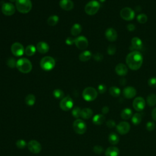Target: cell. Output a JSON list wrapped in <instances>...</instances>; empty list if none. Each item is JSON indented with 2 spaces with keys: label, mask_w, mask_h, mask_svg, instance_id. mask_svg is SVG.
Here are the masks:
<instances>
[{
  "label": "cell",
  "mask_w": 156,
  "mask_h": 156,
  "mask_svg": "<svg viewBox=\"0 0 156 156\" xmlns=\"http://www.w3.org/2000/svg\"><path fill=\"white\" fill-rule=\"evenodd\" d=\"M143 58L140 52L133 51L127 55L126 58V62L127 67L132 70L136 71L140 68L143 64Z\"/></svg>",
  "instance_id": "obj_1"
},
{
  "label": "cell",
  "mask_w": 156,
  "mask_h": 156,
  "mask_svg": "<svg viewBox=\"0 0 156 156\" xmlns=\"http://www.w3.org/2000/svg\"><path fill=\"white\" fill-rule=\"evenodd\" d=\"M15 8L20 13L28 14L32 9L33 4L31 0H17Z\"/></svg>",
  "instance_id": "obj_2"
},
{
  "label": "cell",
  "mask_w": 156,
  "mask_h": 156,
  "mask_svg": "<svg viewBox=\"0 0 156 156\" xmlns=\"http://www.w3.org/2000/svg\"><path fill=\"white\" fill-rule=\"evenodd\" d=\"M16 67L20 72L26 74L31 71L33 65L29 59L27 58H21L17 61Z\"/></svg>",
  "instance_id": "obj_3"
},
{
  "label": "cell",
  "mask_w": 156,
  "mask_h": 156,
  "mask_svg": "<svg viewBox=\"0 0 156 156\" xmlns=\"http://www.w3.org/2000/svg\"><path fill=\"white\" fill-rule=\"evenodd\" d=\"M40 65L42 69L44 71H51L55 68L56 65V61L53 58L46 56L41 59Z\"/></svg>",
  "instance_id": "obj_4"
},
{
  "label": "cell",
  "mask_w": 156,
  "mask_h": 156,
  "mask_svg": "<svg viewBox=\"0 0 156 156\" xmlns=\"http://www.w3.org/2000/svg\"><path fill=\"white\" fill-rule=\"evenodd\" d=\"M100 9V4L96 0L89 2L85 6V12L89 15H95Z\"/></svg>",
  "instance_id": "obj_5"
},
{
  "label": "cell",
  "mask_w": 156,
  "mask_h": 156,
  "mask_svg": "<svg viewBox=\"0 0 156 156\" xmlns=\"http://www.w3.org/2000/svg\"><path fill=\"white\" fill-rule=\"evenodd\" d=\"M98 96V92L93 87L86 88L83 92V97L87 101H93Z\"/></svg>",
  "instance_id": "obj_6"
},
{
  "label": "cell",
  "mask_w": 156,
  "mask_h": 156,
  "mask_svg": "<svg viewBox=\"0 0 156 156\" xmlns=\"http://www.w3.org/2000/svg\"><path fill=\"white\" fill-rule=\"evenodd\" d=\"M73 129L77 134H83L87 131V125L83 120L77 119L74 121Z\"/></svg>",
  "instance_id": "obj_7"
},
{
  "label": "cell",
  "mask_w": 156,
  "mask_h": 156,
  "mask_svg": "<svg viewBox=\"0 0 156 156\" xmlns=\"http://www.w3.org/2000/svg\"><path fill=\"white\" fill-rule=\"evenodd\" d=\"M136 14L133 9L131 8L126 7L122 9L120 11L121 17L126 21H131L135 17Z\"/></svg>",
  "instance_id": "obj_8"
},
{
  "label": "cell",
  "mask_w": 156,
  "mask_h": 156,
  "mask_svg": "<svg viewBox=\"0 0 156 156\" xmlns=\"http://www.w3.org/2000/svg\"><path fill=\"white\" fill-rule=\"evenodd\" d=\"M24 48L22 44L15 42L11 46V52L14 56L16 57L22 56L24 53Z\"/></svg>",
  "instance_id": "obj_9"
},
{
  "label": "cell",
  "mask_w": 156,
  "mask_h": 156,
  "mask_svg": "<svg viewBox=\"0 0 156 156\" xmlns=\"http://www.w3.org/2000/svg\"><path fill=\"white\" fill-rule=\"evenodd\" d=\"M73 107V101L70 96L64 97L60 102V108L64 111H68Z\"/></svg>",
  "instance_id": "obj_10"
},
{
  "label": "cell",
  "mask_w": 156,
  "mask_h": 156,
  "mask_svg": "<svg viewBox=\"0 0 156 156\" xmlns=\"http://www.w3.org/2000/svg\"><path fill=\"white\" fill-rule=\"evenodd\" d=\"M74 44L76 45V47L78 49L84 50L88 47L89 41L86 37L83 36H81L76 37L75 38Z\"/></svg>",
  "instance_id": "obj_11"
},
{
  "label": "cell",
  "mask_w": 156,
  "mask_h": 156,
  "mask_svg": "<svg viewBox=\"0 0 156 156\" xmlns=\"http://www.w3.org/2000/svg\"><path fill=\"white\" fill-rule=\"evenodd\" d=\"M133 108L137 112H142L146 106V101L142 97H137L134 99L133 103Z\"/></svg>",
  "instance_id": "obj_12"
},
{
  "label": "cell",
  "mask_w": 156,
  "mask_h": 156,
  "mask_svg": "<svg viewBox=\"0 0 156 156\" xmlns=\"http://www.w3.org/2000/svg\"><path fill=\"white\" fill-rule=\"evenodd\" d=\"M16 8L11 3H5L2 6V13L6 16H11L15 12Z\"/></svg>",
  "instance_id": "obj_13"
},
{
  "label": "cell",
  "mask_w": 156,
  "mask_h": 156,
  "mask_svg": "<svg viewBox=\"0 0 156 156\" xmlns=\"http://www.w3.org/2000/svg\"><path fill=\"white\" fill-rule=\"evenodd\" d=\"M130 129H131V126L129 123L126 121H121L119 123L117 126V131L121 135H125L127 134Z\"/></svg>",
  "instance_id": "obj_14"
},
{
  "label": "cell",
  "mask_w": 156,
  "mask_h": 156,
  "mask_svg": "<svg viewBox=\"0 0 156 156\" xmlns=\"http://www.w3.org/2000/svg\"><path fill=\"white\" fill-rule=\"evenodd\" d=\"M28 148L29 150L34 154H38L42 150L40 143L36 140H31L28 143Z\"/></svg>",
  "instance_id": "obj_15"
},
{
  "label": "cell",
  "mask_w": 156,
  "mask_h": 156,
  "mask_svg": "<svg viewBox=\"0 0 156 156\" xmlns=\"http://www.w3.org/2000/svg\"><path fill=\"white\" fill-rule=\"evenodd\" d=\"M137 94L136 89L133 87H126L123 90V95L127 99H132L136 96Z\"/></svg>",
  "instance_id": "obj_16"
},
{
  "label": "cell",
  "mask_w": 156,
  "mask_h": 156,
  "mask_svg": "<svg viewBox=\"0 0 156 156\" xmlns=\"http://www.w3.org/2000/svg\"><path fill=\"white\" fill-rule=\"evenodd\" d=\"M105 36L108 40L111 42H115L117 40L118 34L116 30L112 28H109L106 30L105 33Z\"/></svg>",
  "instance_id": "obj_17"
},
{
  "label": "cell",
  "mask_w": 156,
  "mask_h": 156,
  "mask_svg": "<svg viewBox=\"0 0 156 156\" xmlns=\"http://www.w3.org/2000/svg\"><path fill=\"white\" fill-rule=\"evenodd\" d=\"M143 47L142 40L137 37H135L131 40V46L130 47V49L133 51H139Z\"/></svg>",
  "instance_id": "obj_18"
},
{
  "label": "cell",
  "mask_w": 156,
  "mask_h": 156,
  "mask_svg": "<svg viewBox=\"0 0 156 156\" xmlns=\"http://www.w3.org/2000/svg\"><path fill=\"white\" fill-rule=\"evenodd\" d=\"M115 70L116 73L118 76L122 77L125 76L128 73V69L127 66L123 64H118V65H117Z\"/></svg>",
  "instance_id": "obj_19"
},
{
  "label": "cell",
  "mask_w": 156,
  "mask_h": 156,
  "mask_svg": "<svg viewBox=\"0 0 156 156\" xmlns=\"http://www.w3.org/2000/svg\"><path fill=\"white\" fill-rule=\"evenodd\" d=\"M59 6L62 9L67 11H71L74 8V3L71 0H61Z\"/></svg>",
  "instance_id": "obj_20"
},
{
  "label": "cell",
  "mask_w": 156,
  "mask_h": 156,
  "mask_svg": "<svg viewBox=\"0 0 156 156\" xmlns=\"http://www.w3.org/2000/svg\"><path fill=\"white\" fill-rule=\"evenodd\" d=\"M37 50L41 54H46L49 51V46L48 44L45 42H40L37 44Z\"/></svg>",
  "instance_id": "obj_21"
},
{
  "label": "cell",
  "mask_w": 156,
  "mask_h": 156,
  "mask_svg": "<svg viewBox=\"0 0 156 156\" xmlns=\"http://www.w3.org/2000/svg\"><path fill=\"white\" fill-rule=\"evenodd\" d=\"M120 150L117 147L111 146L108 148L105 152L106 156H118Z\"/></svg>",
  "instance_id": "obj_22"
},
{
  "label": "cell",
  "mask_w": 156,
  "mask_h": 156,
  "mask_svg": "<svg viewBox=\"0 0 156 156\" xmlns=\"http://www.w3.org/2000/svg\"><path fill=\"white\" fill-rule=\"evenodd\" d=\"M92 57V54L90 51H84L80 55L79 59L81 62L89 61Z\"/></svg>",
  "instance_id": "obj_23"
},
{
  "label": "cell",
  "mask_w": 156,
  "mask_h": 156,
  "mask_svg": "<svg viewBox=\"0 0 156 156\" xmlns=\"http://www.w3.org/2000/svg\"><path fill=\"white\" fill-rule=\"evenodd\" d=\"M120 115L123 120H129L133 117V111L129 108H125L121 112Z\"/></svg>",
  "instance_id": "obj_24"
},
{
  "label": "cell",
  "mask_w": 156,
  "mask_h": 156,
  "mask_svg": "<svg viewBox=\"0 0 156 156\" xmlns=\"http://www.w3.org/2000/svg\"><path fill=\"white\" fill-rule=\"evenodd\" d=\"M106 118L102 114H97L93 118V123L96 125H101L105 121Z\"/></svg>",
  "instance_id": "obj_25"
},
{
  "label": "cell",
  "mask_w": 156,
  "mask_h": 156,
  "mask_svg": "<svg viewBox=\"0 0 156 156\" xmlns=\"http://www.w3.org/2000/svg\"><path fill=\"white\" fill-rule=\"evenodd\" d=\"M81 31H82L81 26L78 23L74 24L71 29V34L73 36H77L81 33Z\"/></svg>",
  "instance_id": "obj_26"
},
{
  "label": "cell",
  "mask_w": 156,
  "mask_h": 156,
  "mask_svg": "<svg viewBox=\"0 0 156 156\" xmlns=\"http://www.w3.org/2000/svg\"><path fill=\"white\" fill-rule=\"evenodd\" d=\"M93 111L89 108H84L81 110V117L86 120L90 118L93 116Z\"/></svg>",
  "instance_id": "obj_27"
},
{
  "label": "cell",
  "mask_w": 156,
  "mask_h": 156,
  "mask_svg": "<svg viewBox=\"0 0 156 156\" xmlns=\"http://www.w3.org/2000/svg\"><path fill=\"white\" fill-rule=\"evenodd\" d=\"M37 48L36 47L33 45H29L27 48H25L24 53L25 55L28 56H33L35 55L36 52Z\"/></svg>",
  "instance_id": "obj_28"
},
{
  "label": "cell",
  "mask_w": 156,
  "mask_h": 156,
  "mask_svg": "<svg viewBox=\"0 0 156 156\" xmlns=\"http://www.w3.org/2000/svg\"><path fill=\"white\" fill-rule=\"evenodd\" d=\"M109 143L112 145H117L120 142V138L118 136L114 133H112L110 134L108 138Z\"/></svg>",
  "instance_id": "obj_29"
},
{
  "label": "cell",
  "mask_w": 156,
  "mask_h": 156,
  "mask_svg": "<svg viewBox=\"0 0 156 156\" xmlns=\"http://www.w3.org/2000/svg\"><path fill=\"white\" fill-rule=\"evenodd\" d=\"M59 21V17L58 15L50 16L47 20V23L50 27H55Z\"/></svg>",
  "instance_id": "obj_30"
},
{
  "label": "cell",
  "mask_w": 156,
  "mask_h": 156,
  "mask_svg": "<svg viewBox=\"0 0 156 156\" xmlns=\"http://www.w3.org/2000/svg\"><path fill=\"white\" fill-rule=\"evenodd\" d=\"M146 102L149 106L154 107L156 105V95L153 93L149 95L146 99Z\"/></svg>",
  "instance_id": "obj_31"
},
{
  "label": "cell",
  "mask_w": 156,
  "mask_h": 156,
  "mask_svg": "<svg viewBox=\"0 0 156 156\" xmlns=\"http://www.w3.org/2000/svg\"><path fill=\"white\" fill-rule=\"evenodd\" d=\"M36 96L33 94H30L27 97H26L25 102L27 105H28L30 106H33V105H34V104L36 102Z\"/></svg>",
  "instance_id": "obj_32"
},
{
  "label": "cell",
  "mask_w": 156,
  "mask_h": 156,
  "mask_svg": "<svg viewBox=\"0 0 156 156\" xmlns=\"http://www.w3.org/2000/svg\"><path fill=\"white\" fill-rule=\"evenodd\" d=\"M121 92L120 89L117 87L113 86L109 89V93L113 97H115V98L118 97L121 95Z\"/></svg>",
  "instance_id": "obj_33"
},
{
  "label": "cell",
  "mask_w": 156,
  "mask_h": 156,
  "mask_svg": "<svg viewBox=\"0 0 156 156\" xmlns=\"http://www.w3.org/2000/svg\"><path fill=\"white\" fill-rule=\"evenodd\" d=\"M142 120V115L140 113H136L132 117V123L134 125L139 124Z\"/></svg>",
  "instance_id": "obj_34"
},
{
  "label": "cell",
  "mask_w": 156,
  "mask_h": 156,
  "mask_svg": "<svg viewBox=\"0 0 156 156\" xmlns=\"http://www.w3.org/2000/svg\"><path fill=\"white\" fill-rule=\"evenodd\" d=\"M137 20L139 23L145 24L148 21V17L146 15H145L144 14H140L137 15Z\"/></svg>",
  "instance_id": "obj_35"
},
{
  "label": "cell",
  "mask_w": 156,
  "mask_h": 156,
  "mask_svg": "<svg viewBox=\"0 0 156 156\" xmlns=\"http://www.w3.org/2000/svg\"><path fill=\"white\" fill-rule=\"evenodd\" d=\"M53 95L55 98L57 99H63L64 98V93L61 89H56L53 92Z\"/></svg>",
  "instance_id": "obj_36"
},
{
  "label": "cell",
  "mask_w": 156,
  "mask_h": 156,
  "mask_svg": "<svg viewBox=\"0 0 156 156\" xmlns=\"http://www.w3.org/2000/svg\"><path fill=\"white\" fill-rule=\"evenodd\" d=\"M81 110L79 107H75L72 111V115L74 118H79L81 117Z\"/></svg>",
  "instance_id": "obj_37"
},
{
  "label": "cell",
  "mask_w": 156,
  "mask_h": 156,
  "mask_svg": "<svg viewBox=\"0 0 156 156\" xmlns=\"http://www.w3.org/2000/svg\"><path fill=\"white\" fill-rule=\"evenodd\" d=\"M27 143L24 140H18L16 142V146L20 149H23L27 146Z\"/></svg>",
  "instance_id": "obj_38"
},
{
  "label": "cell",
  "mask_w": 156,
  "mask_h": 156,
  "mask_svg": "<svg viewBox=\"0 0 156 156\" xmlns=\"http://www.w3.org/2000/svg\"><path fill=\"white\" fill-rule=\"evenodd\" d=\"M116 46L115 45H109L108 48V53L111 55V56H112V55H114L116 53Z\"/></svg>",
  "instance_id": "obj_39"
},
{
  "label": "cell",
  "mask_w": 156,
  "mask_h": 156,
  "mask_svg": "<svg viewBox=\"0 0 156 156\" xmlns=\"http://www.w3.org/2000/svg\"><path fill=\"white\" fill-rule=\"evenodd\" d=\"M155 127V124L153 121H148L146 124V129L148 131H152Z\"/></svg>",
  "instance_id": "obj_40"
},
{
  "label": "cell",
  "mask_w": 156,
  "mask_h": 156,
  "mask_svg": "<svg viewBox=\"0 0 156 156\" xmlns=\"http://www.w3.org/2000/svg\"><path fill=\"white\" fill-rule=\"evenodd\" d=\"M7 65L9 67L14 68L15 67H16V65H17V62L15 61V59L14 58H9L8 59V61H7Z\"/></svg>",
  "instance_id": "obj_41"
},
{
  "label": "cell",
  "mask_w": 156,
  "mask_h": 156,
  "mask_svg": "<svg viewBox=\"0 0 156 156\" xmlns=\"http://www.w3.org/2000/svg\"><path fill=\"white\" fill-rule=\"evenodd\" d=\"M148 84L149 87H151L152 88H155L156 87V77H151L148 81Z\"/></svg>",
  "instance_id": "obj_42"
},
{
  "label": "cell",
  "mask_w": 156,
  "mask_h": 156,
  "mask_svg": "<svg viewBox=\"0 0 156 156\" xmlns=\"http://www.w3.org/2000/svg\"><path fill=\"white\" fill-rule=\"evenodd\" d=\"M98 90L99 93L103 94L106 92L107 87L105 84H99L98 87Z\"/></svg>",
  "instance_id": "obj_43"
},
{
  "label": "cell",
  "mask_w": 156,
  "mask_h": 156,
  "mask_svg": "<svg viewBox=\"0 0 156 156\" xmlns=\"http://www.w3.org/2000/svg\"><path fill=\"white\" fill-rule=\"evenodd\" d=\"M93 151H94V152H95L96 154H101V153L103 152L104 149H103V148H102L101 146L96 145V146H94V148H93Z\"/></svg>",
  "instance_id": "obj_44"
},
{
  "label": "cell",
  "mask_w": 156,
  "mask_h": 156,
  "mask_svg": "<svg viewBox=\"0 0 156 156\" xmlns=\"http://www.w3.org/2000/svg\"><path fill=\"white\" fill-rule=\"evenodd\" d=\"M94 59L97 62H101L103 59V55L101 53H96L93 56Z\"/></svg>",
  "instance_id": "obj_45"
},
{
  "label": "cell",
  "mask_w": 156,
  "mask_h": 156,
  "mask_svg": "<svg viewBox=\"0 0 156 156\" xmlns=\"http://www.w3.org/2000/svg\"><path fill=\"white\" fill-rule=\"evenodd\" d=\"M106 125L109 128H113V127L116 126V123H115V121L114 120H109L106 122Z\"/></svg>",
  "instance_id": "obj_46"
},
{
  "label": "cell",
  "mask_w": 156,
  "mask_h": 156,
  "mask_svg": "<svg viewBox=\"0 0 156 156\" xmlns=\"http://www.w3.org/2000/svg\"><path fill=\"white\" fill-rule=\"evenodd\" d=\"M75 42V38H73L71 37H69L68 38H67L66 40H65V43L68 45H72Z\"/></svg>",
  "instance_id": "obj_47"
},
{
  "label": "cell",
  "mask_w": 156,
  "mask_h": 156,
  "mask_svg": "<svg viewBox=\"0 0 156 156\" xmlns=\"http://www.w3.org/2000/svg\"><path fill=\"white\" fill-rule=\"evenodd\" d=\"M127 30L130 31V32H133L134 31H135L136 30V26L134 24H132V23H130V24H128L127 25Z\"/></svg>",
  "instance_id": "obj_48"
},
{
  "label": "cell",
  "mask_w": 156,
  "mask_h": 156,
  "mask_svg": "<svg viewBox=\"0 0 156 156\" xmlns=\"http://www.w3.org/2000/svg\"><path fill=\"white\" fill-rule=\"evenodd\" d=\"M151 116H152V119L156 121V108H154L152 111V112H151Z\"/></svg>",
  "instance_id": "obj_49"
},
{
  "label": "cell",
  "mask_w": 156,
  "mask_h": 156,
  "mask_svg": "<svg viewBox=\"0 0 156 156\" xmlns=\"http://www.w3.org/2000/svg\"><path fill=\"white\" fill-rule=\"evenodd\" d=\"M101 111H102V113L103 114H106L109 113V107H108V106H105V107L102 108Z\"/></svg>",
  "instance_id": "obj_50"
},
{
  "label": "cell",
  "mask_w": 156,
  "mask_h": 156,
  "mask_svg": "<svg viewBox=\"0 0 156 156\" xmlns=\"http://www.w3.org/2000/svg\"><path fill=\"white\" fill-rule=\"evenodd\" d=\"M120 84L121 86H125L126 84V83H127V81H126V80L125 79V78H122V79L120 80Z\"/></svg>",
  "instance_id": "obj_51"
},
{
  "label": "cell",
  "mask_w": 156,
  "mask_h": 156,
  "mask_svg": "<svg viewBox=\"0 0 156 156\" xmlns=\"http://www.w3.org/2000/svg\"><path fill=\"white\" fill-rule=\"evenodd\" d=\"M106 1V0H99V2H101V3H104V2H105Z\"/></svg>",
  "instance_id": "obj_52"
},
{
  "label": "cell",
  "mask_w": 156,
  "mask_h": 156,
  "mask_svg": "<svg viewBox=\"0 0 156 156\" xmlns=\"http://www.w3.org/2000/svg\"><path fill=\"white\" fill-rule=\"evenodd\" d=\"M10 1H11V2H16L17 0H10Z\"/></svg>",
  "instance_id": "obj_53"
}]
</instances>
